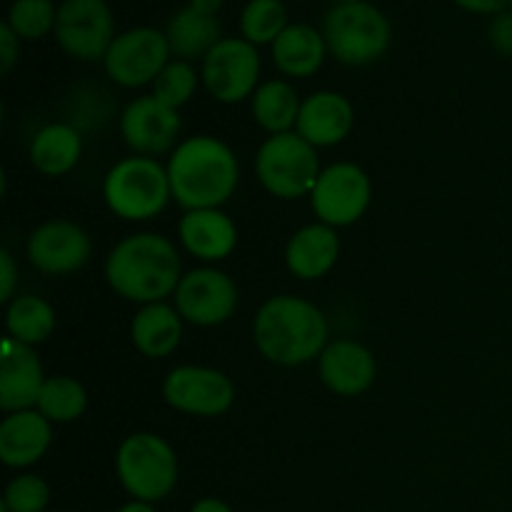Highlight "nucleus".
Listing matches in <instances>:
<instances>
[{
    "instance_id": "obj_37",
    "label": "nucleus",
    "mask_w": 512,
    "mask_h": 512,
    "mask_svg": "<svg viewBox=\"0 0 512 512\" xmlns=\"http://www.w3.org/2000/svg\"><path fill=\"white\" fill-rule=\"evenodd\" d=\"M190 512H235L228 503H223L220 498H200L198 503L190 508Z\"/></svg>"
},
{
    "instance_id": "obj_4",
    "label": "nucleus",
    "mask_w": 512,
    "mask_h": 512,
    "mask_svg": "<svg viewBox=\"0 0 512 512\" xmlns=\"http://www.w3.org/2000/svg\"><path fill=\"white\" fill-rule=\"evenodd\" d=\"M103 198L110 213L128 223L158 218L173 200L168 168L145 155L123 158L105 175Z\"/></svg>"
},
{
    "instance_id": "obj_12",
    "label": "nucleus",
    "mask_w": 512,
    "mask_h": 512,
    "mask_svg": "<svg viewBox=\"0 0 512 512\" xmlns=\"http://www.w3.org/2000/svg\"><path fill=\"white\" fill-rule=\"evenodd\" d=\"M163 400L173 410L195 418H218L235 400V385L223 370L205 365H178L163 380Z\"/></svg>"
},
{
    "instance_id": "obj_28",
    "label": "nucleus",
    "mask_w": 512,
    "mask_h": 512,
    "mask_svg": "<svg viewBox=\"0 0 512 512\" xmlns=\"http://www.w3.org/2000/svg\"><path fill=\"white\" fill-rule=\"evenodd\" d=\"M85 408H88V393H85L83 385L78 383L70 375H53V378H45L43 390H40V398L35 410L43 413L50 423H75L78 418H83Z\"/></svg>"
},
{
    "instance_id": "obj_7",
    "label": "nucleus",
    "mask_w": 512,
    "mask_h": 512,
    "mask_svg": "<svg viewBox=\"0 0 512 512\" xmlns=\"http://www.w3.org/2000/svg\"><path fill=\"white\" fill-rule=\"evenodd\" d=\"M318 148L298 133L270 135L255 153V178L275 198L295 200L313 193L320 178Z\"/></svg>"
},
{
    "instance_id": "obj_22",
    "label": "nucleus",
    "mask_w": 512,
    "mask_h": 512,
    "mask_svg": "<svg viewBox=\"0 0 512 512\" xmlns=\"http://www.w3.org/2000/svg\"><path fill=\"white\" fill-rule=\"evenodd\" d=\"M183 323L178 308L175 305L150 303L140 305L138 313L133 315L130 323V340H133L135 350L150 360L168 358L178 350L180 340H183Z\"/></svg>"
},
{
    "instance_id": "obj_19",
    "label": "nucleus",
    "mask_w": 512,
    "mask_h": 512,
    "mask_svg": "<svg viewBox=\"0 0 512 512\" xmlns=\"http://www.w3.org/2000/svg\"><path fill=\"white\" fill-rule=\"evenodd\" d=\"M178 238L185 253L203 263H218L238 245V228L223 208L185 210L178 223Z\"/></svg>"
},
{
    "instance_id": "obj_32",
    "label": "nucleus",
    "mask_w": 512,
    "mask_h": 512,
    "mask_svg": "<svg viewBox=\"0 0 512 512\" xmlns=\"http://www.w3.org/2000/svg\"><path fill=\"white\" fill-rule=\"evenodd\" d=\"M0 503L8 512H48L50 488L40 475L20 473L10 480Z\"/></svg>"
},
{
    "instance_id": "obj_27",
    "label": "nucleus",
    "mask_w": 512,
    "mask_h": 512,
    "mask_svg": "<svg viewBox=\"0 0 512 512\" xmlns=\"http://www.w3.org/2000/svg\"><path fill=\"white\" fill-rule=\"evenodd\" d=\"M5 330L30 348L43 345L55 330V310L38 295H15L5 308Z\"/></svg>"
},
{
    "instance_id": "obj_41",
    "label": "nucleus",
    "mask_w": 512,
    "mask_h": 512,
    "mask_svg": "<svg viewBox=\"0 0 512 512\" xmlns=\"http://www.w3.org/2000/svg\"><path fill=\"white\" fill-rule=\"evenodd\" d=\"M508 10H510V13H512V0H510V8H508Z\"/></svg>"
},
{
    "instance_id": "obj_6",
    "label": "nucleus",
    "mask_w": 512,
    "mask_h": 512,
    "mask_svg": "<svg viewBox=\"0 0 512 512\" xmlns=\"http://www.w3.org/2000/svg\"><path fill=\"white\" fill-rule=\"evenodd\" d=\"M328 53L345 65H370L383 58L393 30L390 20L373 3H340L323 20Z\"/></svg>"
},
{
    "instance_id": "obj_3",
    "label": "nucleus",
    "mask_w": 512,
    "mask_h": 512,
    "mask_svg": "<svg viewBox=\"0 0 512 512\" xmlns=\"http://www.w3.org/2000/svg\"><path fill=\"white\" fill-rule=\"evenodd\" d=\"M173 200L183 210L223 208L233 198L240 180V165L233 150L213 135L180 140L168 160Z\"/></svg>"
},
{
    "instance_id": "obj_2",
    "label": "nucleus",
    "mask_w": 512,
    "mask_h": 512,
    "mask_svg": "<svg viewBox=\"0 0 512 512\" xmlns=\"http://www.w3.org/2000/svg\"><path fill=\"white\" fill-rule=\"evenodd\" d=\"M323 310L298 295H273L253 320V340L265 360L283 368L318 360L330 343Z\"/></svg>"
},
{
    "instance_id": "obj_29",
    "label": "nucleus",
    "mask_w": 512,
    "mask_h": 512,
    "mask_svg": "<svg viewBox=\"0 0 512 512\" xmlns=\"http://www.w3.org/2000/svg\"><path fill=\"white\" fill-rule=\"evenodd\" d=\"M288 25V10L280 0H248L240 13V33L255 48L273 45Z\"/></svg>"
},
{
    "instance_id": "obj_42",
    "label": "nucleus",
    "mask_w": 512,
    "mask_h": 512,
    "mask_svg": "<svg viewBox=\"0 0 512 512\" xmlns=\"http://www.w3.org/2000/svg\"><path fill=\"white\" fill-rule=\"evenodd\" d=\"M48 512H58V510H48Z\"/></svg>"
},
{
    "instance_id": "obj_35",
    "label": "nucleus",
    "mask_w": 512,
    "mask_h": 512,
    "mask_svg": "<svg viewBox=\"0 0 512 512\" xmlns=\"http://www.w3.org/2000/svg\"><path fill=\"white\" fill-rule=\"evenodd\" d=\"M15 288H18V268L10 250L3 248L0 250V300L10 303L15 298Z\"/></svg>"
},
{
    "instance_id": "obj_36",
    "label": "nucleus",
    "mask_w": 512,
    "mask_h": 512,
    "mask_svg": "<svg viewBox=\"0 0 512 512\" xmlns=\"http://www.w3.org/2000/svg\"><path fill=\"white\" fill-rule=\"evenodd\" d=\"M453 3L468 13L480 15H500L510 8V0H453Z\"/></svg>"
},
{
    "instance_id": "obj_17",
    "label": "nucleus",
    "mask_w": 512,
    "mask_h": 512,
    "mask_svg": "<svg viewBox=\"0 0 512 512\" xmlns=\"http://www.w3.org/2000/svg\"><path fill=\"white\" fill-rule=\"evenodd\" d=\"M320 383L335 395L353 398L365 393L375 383L378 363L365 345L355 340H330L318 358Z\"/></svg>"
},
{
    "instance_id": "obj_15",
    "label": "nucleus",
    "mask_w": 512,
    "mask_h": 512,
    "mask_svg": "<svg viewBox=\"0 0 512 512\" xmlns=\"http://www.w3.org/2000/svg\"><path fill=\"white\" fill-rule=\"evenodd\" d=\"M180 128L183 120L178 110L160 103L153 93L130 100L120 115V135L135 155L145 158L168 153L178 143Z\"/></svg>"
},
{
    "instance_id": "obj_23",
    "label": "nucleus",
    "mask_w": 512,
    "mask_h": 512,
    "mask_svg": "<svg viewBox=\"0 0 512 512\" xmlns=\"http://www.w3.org/2000/svg\"><path fill=\"white\" fill-rule=\"evenodd\" d=\"M273 63L288 78H310L318 73L328 55L323 30L308 23H290L273 45Z\"/></svg>"
},
{
    "instance_id": "obj_25",
    "label": "nucleus",
    "mask_w": 512,
    "mask_h": 512,
    "mask_svg": "<svg viewBox=\"0 0 512 512\" xmlns=\"http://www.w3.org/2000/svg\"><path fill=\"white\" fill-rule=\"evenodd\" d=\"M30 163L43 175L58 178V175L70 173L80 163L83 155V138L78 128L68 123H48L33 135L30 140Z\"/></svg>"
},
{
    "instance_id": "obj_26",
    "label": "nucleus",
    "mask_w": 512,
    "mask_h": 512,
    "mask_svg": "<svg viewBox=\"0 0 512 512\" xmlns=\"http://www.w3.org/2000/svg\"><path fill=\"white\" fill-rule=\"evenodd\" d=\"M253 103V118L265 133L280 135V133H293L298 125L300 105L303 100L298 98V90L288 83V80H265L260 88L255 90Z\"/></svg>"
},
{
    "instance_id": "obj_24",
    "label": "nucleus",
    "mask_w": 512,
    "mask_h": 512,
    "mask_svg": "<svg viewBox=\"0 0 512 512\" xmlns=\"http://www.w3.org/2000/svg\"><path fill=\"white\" fill-rule=\"evenodd\" d=\"M165 38L170 43V53L175 60H205V55L223 40V28H220L218 15L198 13L195 8L185 5L173 18L168 20Z\"/></svg>"
},
{
    "instance_id": "obj_34",
    "label": "nucleus",
    "mask_w": 512,
    "mask_h": 512,
    "mask_svg": "<svg viewBox=\"0 0 512 512\" xmlns=\"http://www.w3.org/2000/svg\"><path fill=\"white\" fill-rule=\"evenodd\" d=\"M20 55V38L8 23L0 25V73L8 75L13 65L18 63Z\"/></svg>"
},
{
    "instance_id": "obj_38",
    "label": "nucleus",
    "mask_w": 512,
    "mask_h": 512,
    "mask_svg": "<svg viewBox=\"0 0 512 512\" xmlns=\"http://www.w3.org/2000/svg\"><path fill=\"white\" fill-rule=\"evenodd\" d=\"M225 0H190V8H195L198 13H205V15H218L220 8H223Z\"/></svg>"
},
{
    "instance_id": "obj_14",
    "label": "nucleus",
    "mask_w": 512,
    "mask_h": 512,
    "mask_svg": "<svg viewBox=\"0 0 512 512\" xmlns=\"http://www.w3.org/2000/svg\"><path fill=\"white\" fill-rule=\"evenodd\" d=\"M30 265L45 275H70L93 255L90 235L73 220H48L30 233L25 245Z\"/></svg>"
},
{
    "instance_id": "obj_9",
    "label": "nucleus",
    "mask_w": 512,
    "mask_h": 512,
    "mask_svg": "<svg viewBox=\"0 0 512 512\" xmlns=\"http://www.w3.org/2000/svg\"><path fill=\"white\" fill-rule=\"evenodd\" d=\"M370 195L373 185L360 165L333 163L320 173L310 193V208L318 223L330 228H348L363 218L370 205Z\"/></svg>"
},
{
    "instance_id": "obj_11",
    "label": "nucleus",
    "mask_w": 512,
    "mask_h": 512,
    "mask_svg": "<svg viewBox=\"0 0 512 512\" xmlns=\"http://www.w3.org/2000/svg\"><path fill=\"white\" fill-rule=\"evenodd\" d=\"M53 35L70 58L103 60L115 40L113 10L105 0H63Z\"/></svg>"
},
{
    "instance_id": "obj_40",
    "label": "nucleus",
    "mask_w": 512,
    "mask_h": 512,
    "mask_svg": "<svg viewBox=\"0 0 512 512\" xmlns=\"http://www.w3.org/2000/svg\"><path fill=\"white\" fill-rule=\"evenodd\" d=\"M335 3H338V5L340 3H358V0H335Z\"/></svg>"
},
{
    "instance_id": "obj_30",
    "label": "nucleus",
    "mask_w": 512,
    "mask_h": 512,
    "mask_svg": "<svg viewBox=\"0 0 512 512\" xmlns=\"http://www.w3.org/2000/svg\"><path fill=\"white\" fill-rule=\"evenodd\" d=\"M55 20H58V8L53 0H13L5 23L20 40H38L53 33Z\"/></svg>"
},
{
    "instance_id": "obj_31",
    "label": "nucleus",
    "mask_w": 512,
    "mask_h": 512,
    "mask_svg": "<svg viewBox=\"0 0 512 512\" xmlns=\"http://www.w3.org/2000/svg\"><path fill=\"white\" fill-rule=\"evenodd\" d=\"M198 70L193 68V63L188 60H170L163 68V73L155 78L153 83V95L165 103L168 108L180 110L185 103H190V98L198 90Z\"/></svg>"
},
{
    "instance_id": "obj_1",
    "label": "nucleus",
    "mask_w": 512,
    "mask_h": 512,
    "mask_svg": "<svg viewBox=\"0 0 512 512\" xmlns=\"http://www.w3.org/2000/svg\"><path fill=\"white\" fill-rule=\"evenodd\" d=\"M183 260L173 240L160 233H135L105 258V280L120 298L138 305L163 303L183 278Z\"/></svg>"
},
{
    "instance_id": "obj_5",
    "label": "nucleus",
    "mask_w": 512,
    "mask_h": 512,
    "mask_svg": "<svg viewBox=\"0 0 512 512\" xmlns=\"http://www.w3.org/2000/svg\"><path fill=\"white\" fill-rule=\"evenodd\" d=\"M115 475L133 500L160 503L178 485V455L155 433H133L115 453Z\"/></svg>"
},
{
    "instance_id": "obj_13",
    "label": "nucleus",
    "mask_w": 512,
    "mask_h": 512,
    "mask_svg": "<svg viewBox=\"0 0 512 512\" xmlns=\"http://www.w3.org/2000/svg\"><path fill=\"white\" fill-rule=\"evenodd\" d=\"M173 300L185 323L215 328L228 323L238 310V285L228 273L205 265L180 278Z\"/></svg>"
},
{
    "instance_id": "obj_39",
    "label": "nucleus",
    "mask_w": 512,
    "mask_h": 512,
    "mask_svg": "<svg viewBox=\"0 0 512 512\" xmlns=\"http://www.w3.org/2000/svg\"><path fill=\"white\" fill-rule=\"evenodd\" d=\"M115 512H155L153 503H143V500H130V503L120 505Z\"/></svg>"
},
{
    "instance_id": "obj_10",
    "label": "nucleus",
    "mask_w": 512,
    "mask_h": 512,
    "mask_svg": "<svg viewBox=\"0 0 512 512\" xmlns=\"http://www.w3.org/2000/svg\"><path fill=\"white\" fill-rule=\"evenodd\" d=\"M170 55L173 53L165 33L143 25L115 35L103 58V68L113 83L123 88H140L155 83V78L170 63Z\"/></svg>"
},
{
    "instance_id": "obj_18",
    "label": "nucleus",
    "mask_w": 512,
    "mask_h": 512,
    "mask_svg": "<svg viewBox=\"0 0 512 512\" xmlns=\"http://www.w3.org/2000/svg\"><path fill=\"white\" fill-rule=\"evenodd\" d=\"M353 105L343 93L318 90L300 105L295 133L308 140L313 148H333L343 143L353 130Z\"/></svg>"
},
{
    "instance_id": "obj_33",
    "label": "nucleus",
    "mask_w": 512,
    "mask_h": 512,
    "mask_svg": "<svg viewBox=\"0 0 512 512\" xmlns=\"http://www.w3.org/2000/svg\"><path fill=\"white\" fill-rule=\"evenodd\" d=\"M490 43L498 50L500 55H512V13L505 10V13L495 15V20L490 23Z\"/></svg>"
},
{
    "instance_id": "obj_8",
    "label": "nucleus",
    "mask_w": 512,
    "mask_h": 512,
    "mask_svg": "<svg viewBox=\"0 0 512 512\" xmlns=\"http://www.w3.org/2000/svg\"><path fill=\"white\" fill-rule=\"evenodd\" d=\"M260 53L245 38H223L203 60L200 80L218 103L235 105L260 88Z\"/></svg>"
},
{
    "instance_id": "obj_20",
    "label": "nucleus",
    "mask_w": 512,
    "mask_h": 512,
    "mask_svg": "<svg viewBox=\"0 0 512 512\" xmlns=\"http://www.w3.org/2000/svg\"><path fill=\"white\" fill-rule=\"evenodd\" d=\"M53 443V423L38 410L8 413L0 423V463L23 470L43 460Z\"/></svg>"
},
{
    "instance_id": "obj_21",
    "label": "nucleus",
    "mask_w": 512,
    "mask_h": 512,
    "mask_svg": "<svg viewBox=\"0 0 512 512\" xmlns=\"http://www.w3.org/2000/svg\"><path fill=\"white\" fill-rule=\"evenodd\" d=\"M340 258V238L335 228L313 223L293 233L285 245V265L300 280H320Z\"/></svg>"
},
{
    "instance_id": "obj_16",
    "label": "nucleus",
    "mask_w": 512,
    "mask_h": 512,
    "mask_svg": "<svg viewBox=\"0 0 512 512\" xmlns=\"http://www.w3.org/2000/svg\"><path fill=\"white\" fill-rule=\"evenodd\" d=\"M45 385L43 363L30 345L5 338L0 343V408L3 413L33 410Z\"/></svg>"
}]
</instances>
